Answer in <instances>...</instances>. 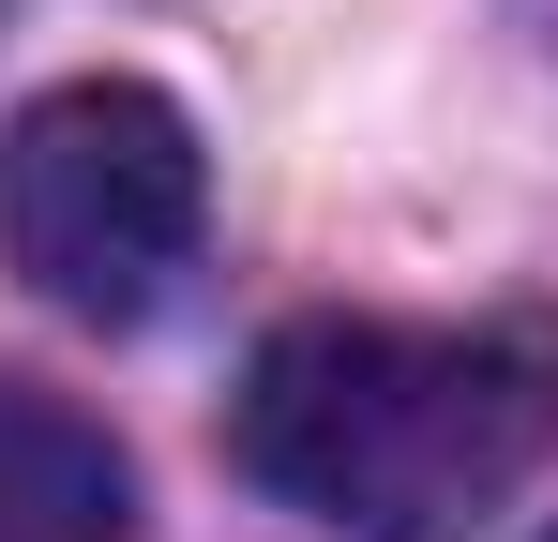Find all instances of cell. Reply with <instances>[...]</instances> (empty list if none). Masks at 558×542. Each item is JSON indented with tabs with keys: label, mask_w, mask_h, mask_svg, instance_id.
I'll return each instance as SVG.
<instances>
[{
	"label": "cell",
	"mask_w": 558,
	"mask_h": 542,
	"mask_svg": "<svg viewBox=\"0 0 558 542\" xmlns=\"http://www.w3.org/2000/svg\"><path fill=\"white\" fill-rule=\"evenodd\" d=\"M227 452L317 542H468L558 452V317H287Z\"/></svg>",
	"instance_id": "cell-1"
},
{
	"label": "cell",
	"mask_w": 558,
	"mask_h": 542,
	"mask_svg": "<svg viewBox=\"0 0 558 542\" xmlns=\"http://www.w3.org/2000/svg\"><path fill=\"white\" fill-rule=\"evenodd\" d=\"M196 211H211V167H196V121L136 76H76L31 90L0 121V257L31 301L92 317V332H136L196 257Z\"/></svg>",
	"instance_id": "cell-2"
},
{
	"label": "cell",
	"mask_w": 558,
	"mask_h": 542,
	"mask_svg": "<svg viewBox=\"0 0 558 542\" xmlns=\"http://www.w3.org/2000/svg\"><path fill=\"white\" fill-rule=\"evenodd\" d=\"M136 528V467L92 407L0 377V542H121Z\"/></svg>",
	"instance_id": "cell-3"
}]
</instances>
